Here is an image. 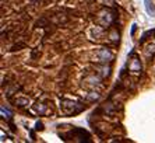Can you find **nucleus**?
I'll use <instances>...</instances> for the list:
<instances>
[{
    "label": "nucleus",
    "mask_w": 155,
    "mask_h": 143,
    "mask_svg": "<svg viewBox=\"0 0 155 143\" xmlns=\"http://www.w3.org/2000/svg\"><path fill=\"white\" fill-rule=\"evenodd\" d=\"M144 4H145V10H147L148 14L151 16V17H155V7L151 0H144Z\"/></svg>",
    "instance_id": "obj_1"
},
{
    "label": "nucleus",
    "mask_w": 155,
    "mask_h": 143,
    "mask_svg": "<svg viewBox=\"0 0 155 143\" xmlns=\"http://www.w3.org/2000/svg\"><path fill=\"white\" fill-rule=\"evenodd\" d=\"M0 111H2V115H3L4 118H7V119H10V118H11V112L8 111V110H6L4 107L0 108Z\"/></svg>",
    "instance_id": "obj_2"
},
{
    "label": "nucleus",
    "mask_w": 155,
    "mask_h": 143,
    "mask_svg": "<svg viewBox=\"0 0 155 143\" xmlns=\"http://www.w3.org/2000/svg\"><path fill=\"white\" fill-rule=\"evenodd\" d=\"M136 27H137V25H136V24H133V28H131V35H133V34H134V31H136Z\"/></svg>",
    "instance_id": "obj_3"
}]
</instances>
